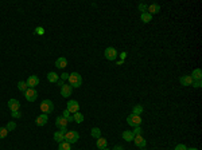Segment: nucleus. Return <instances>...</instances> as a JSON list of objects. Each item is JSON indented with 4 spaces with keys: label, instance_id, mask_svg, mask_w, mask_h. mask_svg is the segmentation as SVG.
<instances>
[{
    "label": "nucleus",
    "instance_id": "nucleus-18",
    "mask_svg": "<svg viewBox=\"0 0 202 150\" xmlns=\"http://www.w3.org/2000/svg\"><path fill=\"white\" fill-rule=\"evenodd\" d=\"M66 66H68V60L65 59V58H58V59L55 60V67L57 68H65Z\"/></svg>",
    "mask_w": 202,
    "mask_h": 150
},
{
    "label": "nucleus",
    "instance_id": "nucleus-30",
    "mask_svg": "<svg viewBox=\"0 0 202 150\" xmlns=\"http://www.w3.org/2000/svg\"><path fill=\"white\" fill-rule=\"evenodd\" d=\"M134 133V135H141V133H143V130H141V128L140 126H136V128H135V130L132 131Z\"/></svg>",
    "mask_w": 202,
    "mask_h": 150
},
{
    "label": "nucleus",
    "instance_id": "nucleus-11",
    "mask_svg": "<svg viewBox=\"0 0 202 150\" xmlns=\"http://www.w3.org/2000/svg\"><path fill=\"white\" fill-rule=\"evenodd\" d=\"M71 86L70 85H65V83H63L62 86H61V95H62V97H65V98H68V97H70L71 95Z\"/></svg>",
    "mask_w": 202,
    "mask_h": 150
},
{
    "label": "nucleus",
    "instance_id": "nucleus-26",
    "mask_svg": "<svg viewBox=\"0 0 202 150\" xmlns=\"http://www.w3.org/2000/svg\"><path fill=\"white\" fill-rule=\"evenodd\" d=\"M70 143H68L66 141H63V142H61L59 143V146H58V150H70Z\"/></svg>",
    "mask_w": 202,
    "mask_h": 150
},
{
    "label": "nucleus",
    "instance_id": "nucleus-2",
    "mask_svg": "<svg viewBox=\"0 0 202 150\" xmlns=\"http://www.w3.org/2000/svg\"><path fill=\"white\" fill-rule=\"evenodd\" d=\"M78 140H80V134L76 130H69L65 133V141L68 143H70V145L71 143H76Z\"/></svg>",
    "mask_w": 202,
    "mask_h": 150
},
{
    "label": "nucleus",
    "instance_id": "nucleus-36",
    "mask_svg": "<svg viewBox=\"0 0 202 150\" xmlns=\"http://www.w3.org/2000/svg\"><path fill=\"white\" fill-rule=\"evenodd\" d=\"M69 79V74L68 73H63L62 75H61V80H63V82H65V80H68Z\"/></svg>",
    "mask_w": 202,
    "mask_h": 150
},
{
    "label": "nucleus",
    "instance_id": "nucleus-1",
    "mask_svg": "<svg viewBox=\"0 0 202 150\" xmlns=\"http://www.w3.org/2000/svg\"><path fill=\"white\" fill-rule=\"evenodd\" d=\"M69 85L71 86V87H80L81 83H82V78H81V75L78 73H71L69 74Z\"/></svg>",
    "mask_w": 202,
    "mask_h": 150
},
{
    "label": "nucleus",
    "instance_id": "nucleus-37",
    "mask_svg": "<svg viewBox=\"0 0 202 150\" xmlns=\"http://www.w3.org/2000/svg\"><path fill=\"white\" fill-rule=\"evenodd\" d=\"M11 115H12L14 118H20V117H22L20 111H14V112H11Z\"/></svg>",
    "mask_w": 202,
    "mask_h": 150
},
{
    "label": "nucleus",
    "instance_id": "nucleus-20",
    "mask_svg": "<svg viewBox=\"0 0 202 150\" xmlns=\"http://www.w3.org/2000/svg\"><path fill=\"white\" fill-rule=\"evenodd\" d=\"M47 80H49V82H51V83H57L59 80L58 74H55L54 71H50V73L47 74Z\"/></svg>",
    "mask_w": 202,
    "mask_h": 150
},
{
    "label": "nucleus",
    "instance_id": "nucleus-23",
    "mask_svg": "<svg viewBox=\"0 0 202 150\" xmlns=\"http://www.w3.org/2000/svg\"><path fill=\"white\" fill-rule=\"evenodd\" d=\"M140 18H141V22L143 23H150L152 20V15H150L148 12H143L140 15Z\"/></svg>",
    "mask_w": 202,
    "mask_h": 150
},
{
    "label": "nucleus",
    "instance_id": "nucleus-32",
    "mask_svg": "<svg viewBox=\"0 0 202 150\" xmlns=\"http://www.w3.org/2000/svg\"><path fill=\"white\" fill-rule=\"evenodd\" d=\"M147 8H148V5H147V4H139V11H141V14L147 12Z\"/></svg>",
    "mask_w": 202,
    "mask_h": 150
},
{
    "label": "nucleus",
    "instance_id": "nucleus-5",
    "mask_svg": "<svg viewBox=\"0 0 202 150\" xmlns=\"http://www.w3.org/2000/svg\"><path fill=\"white\" fill-rule=\"evenodd\" d=\"M24 97H26V99H27L28 102H34V100H36V98H38V93H36L35 88L28 87L27 90H26V93H24Z\"/></svg>",
    "mask_w": 202,
    "mask_h": 150
},
{
    "label": "nucleus",
    "instance_id": "nucleus-19",
    "mask_svg": "<svg viewBox=\"0 0 202 150\" xmlns=\"http://www.w3.org/2000/svg\"><path fill=\"white\" fill-rule=\"evenodd\" d=\"M147 11H148V14H150V15H154V14H158V12L160 11V5H159V4H151V5H148Z\"/></svg>",
    "mask_w": 202,
    "mask_h": 150
},
{
    "label": "nucleus",
    "instance_id": "nucleus-33",
    "mask_svg": "<svg viewBox=\"0 0 202 150\" xmlns=\"http://www.w3.org/2000/svg\"><path fill=\"white\" fill-rule=\"evenodd\" d=\"M62 117H65L66 119H68V118H70L71 117V114H70V111L68 110V109H65V110H63V112H62Z\"/></svg>",
    "mask_w": 202,
    "mask_h": 150
},
{
    "label": "nucleus",
    "instance_id": "nucleus-31",
    "mask_svg": "<svg viewBox=\"0 0 202 150\" xmlns=\"http://www.w3.org/2000/svg\"><path fill=\"white\" fill-rule=\"evenodd\" d=\"M191 85H194V87L200 88L201 86H202V80H201V79H198V80H193V83H191Z\"/></svg>",
    "mask_w": 202,
    "mask_h": 150
},
{
    "label": "nucleus",
    "instance_id": "nucleus-14",
    "mask_svg": "<svg viewBox=\"0 0 202 150\" xmlns=\"http://www.w3.org/2000/svg\"><path fill=\"white\" fill-rule=\"evenodd\" d=\"M134 142H135V145L137 146V148H144L146 146V140H144L141 135H135V138H134Z\"/></svg>",
    "mask_w": 202,
    "mask_h": 150
},
{
    "label": "nucleus",
    "instance_id": "nucleus-6",
    "mask_svg": "<svg viewBox=\"0 0 202 150\" xmlns=\"http://www.w3.org/2000/svg\"><path fill=\"white\" fill-rule=\"evenodd\" d=\"M66 109H68L69 111H70V114H76V112H78L80 110V105L77 100H69L68 102V106H66Z\"/></svg>",
    "mask_w": 202,
    "mask_h": 150
},
{
    "label": "nucleus",
    "instance_id": "nucleus-28",
    "mask_svg": "<svg viewBox=\"0 0 202 150\" xmlns=\"http://www.w3.org/2000/svg\"><path fill=\"white\" fill-rule=\"evenodd\" d=\"M5 128H7L8 131H12V130H15V129H16V123L15 122H11V121H10V122L7 123V126H5Z\"/></svg>",
    "mask_w": 202,
    "mask_h": 150
},
{
    "label": "nucleus",
    "instance_id": "nucleus-3",
    "mask_svg": "<svg viewBox=\"0 0 202 150\" xmlns=\"http://www.w3.org/2000/svg\"><path fill=\"white\" fill-rule=\"evenodd\" d=\"M40 110H42L43 114H50V112L54 111V103L50 99H45L40 103Z\"/></svg>",
    "mask_w": 202,
    "mask_h": 150
},
{
    "label": "nucleus",
    "instance_id": "nucleus-29",
    "mask_svg": "<svg viewBox=\"0 0 202 150\" xmlns=\"http://www.w3.org/2000/svg\"><path fill=\"white\" fill-rule=\"evenodd\" d=\"M7 134H8L7 128H0V140H2V138H5Z\"/></svg>",
    "mask_w": 202,
    "mask_h": 150
},
{
    "label": "nucleus",
    "instance_id": "nucleus-12",
    "mask_svg": "<svg viewBox=\"0 0 202 150\" xmlns=\"http://www.w3.org/2000/svg\"><path fill=\"white\" fill-rule=\"evenodd\" d=\"M8 107H10L11 112L19 111V107H20L19 100H18V99H10V100H8Z\"/></svg>",
    "mask_w": 202,
    "mask_h": 150
},
{
    "label": "nucleus",
    "instance_id": "nucleus-13",
    "mask_svg": "<svg viewBox=\"0 0 202 150\" xmlns=\"http://www.w3.org/2000/svg\"><path fill=\"white\" fill-rule=\"evenodd\" d=\"M47 121H49L47 114H40V115H38V117L35 118V123H36L38 126L46 125V123H47Z\"/></svg>",
    "mask_w": 202,
    "mask_h": 150
},
{
    "label": "nucleus",
    "instance_id": "nucleus-25",
    "mask_svg": "<svg viewBox=\"0 0 202 150\" xmlns=\"http://www.w3.org/2000/svg\"><path fill=\"white\" fill-rule=\"evenodd\" d=\"M18 88L22 91V93H26V90L28 88V86H27V83H26V82L20 80V82H18Z\"/></svg>",
    "mask_w": 202,
    "mask_h": 150
},
{
    "label": "nucleus",
    "instance_id": "nucleus-40",
    "mask_svg": "<svg viewBox=\"0 0 202 150\" xmlns=\"http://www.w3.org/2000/svg\"><path fill=\"white\" fill-rule=\"evenodd\" d=\"M104 150H109V149H108V148H105V149H104Z\"/></svg>",
    "mask_w": 202,
    "mask_h": 150
},
{
    "label": "nucleus",
    "instance_id": "nucleus-24",
    "mask_svg": "<svg viewBox=\"0 0 202 150\" xmlns=\"http://www.w3.org/2000/svg\"><path fill=\"white\" fill-rule=\"evenodd\" d=\"M90 134H92V137L97 140V138L101 137V130L99 128H93V129H92V131H90Z\"/></svg>",
    "mask_w": 202,
    "mask_h": 150
},
{
    "label": "nucleus",
    "instance_id": "nucleus-17",
    "mask_svg": "<svg viewBox=\"0 0 202 150\" xmlns=\"http://www.w3.org/2000/svg\"><path fill=\"white\" fill-rule=\"evenodd\" d=\"M134 138H135V135H134V133H132L131 130L123 131V140L124 141H127V142H131V141H134Z\"/></svg>",
    "mask_w": 202,
    "mask_h": 150
},
{
    "label": "nucleus",
    "instance_id": "nucleus-8",
    "mask_svg": "<svg viewBox=\"0 0 202 150\" xmlns=\"http://www.w3.org/2000/svg\"><path fill=\"white\" fill-rule=\"evenodd\" d=\"M26 83H27V86L30 88H34L35 86L39 85V78L36 76V75H30V76L27 78V80H26Z\"/></svg>",
    "mask_w": 202,
    "mask_h": 150
},
{
    "label": "nucleus",
    "instance_id": "nucleus-34",
    "mask_svg": "<svg viewBox=\"0 0 202 150\" xmlns=\"http://www.w3.org/2000/svg\"><path fill=\"white\" fill-rule=\"evenodd\" d=\"M35 32L38 34V35H43V34H45V30H43V27H36Z\"/></svg>",
    "mask_w": 202,
    "mask_h": 150
},
{
    "label": "nucleus",
    "instance_id": "nucleus-10",
    "mask_svg": "<svg viewBox=\"0 0 202 150\" xmlns=\"http://www.w3.org/2000/svg\"><path fill=\"white\" fill-rule=\"evenodd\" d=\"M66 131H68L66 129H61V130L55 131V133H54V141H57L58 143L63 142V141H65V133Z\"/></svg>",
    "mask_w": 202,
    "mask_h": 150
},
{
    "label": "nucleus",
    "instance_id": "nucleus-38",
    "mask_svg": "<svg viewBox=\"0 0 202 150\" xmlns=\"http://www.w3.org/2000/svg\"><path fill=\"white\" fill-rule=\"evenodd\" d=\"M113 150H124V148H123V146H115V148H113Z\"/></svg>",
    "mask_w": 202,
    "mask_h": 150
},
{
    "label": "nucleus",
    "instance_id": "nucleus-39",
    "mask_svg": "<svg viewBox=\"0 0 202 150\" xmlns=\"http://www.w3.org/2000/svg\"><path fill=\"white\" fill-rule=\"evenodd\" d=\"M187 150H198V149H195V148H191V149H187Z\"/></svg>",
    "mask_w": 202,
    "mask_h": 150
},
{
    "label": "nucleus",
    "instance_id": "nucleus-15",
    "mask_svg": "<svg viewBox=\"0 0 202 150\" xmlns=\"http://www.w3.org/2000/svg\"><path fill=\"white\" fill-rule=\"evenodd\" d=\"M179 82H181L182 86H191L193 78L190 76V75H185V76H182L181 79H179Z\"/></svg>",
    "mask_w": 202,
    "mask_h": 150
},
{
    "label": "nucleus",
    "instance_id": "nucleus-27",
    "mask_svg": "<svg viewBox=\"0 0 202 150\" xmlns=\"http://www.w3.org/2000/svg\"><path fill=\"white\" fill-rule=\"evenodd\" d=\"M141 112H143V106L141 105H136L134 107V110H132V114H136V115H140Z\"/></svg>",
    "mask_w": 202,
    "mask_h": 150
},
{
    "label": "nucleus",
    "instance_id": "nucleus-16",
    "mask_svg": "<svg viewBox=\"0 0 202 150\" xmlns=\"http://www.w3.org/2000/svg\"><path fill=\"white\" fill-rule=\"evenodd\" d=\"M96 145H97V148L101 149V150H104L105 148H108V142H106V140H105V138H103V137L97 138Z\"/></svg>",
    "mask_w": 202,
    "mask_h": 150
},
{
    "label": "nucleus",
    "instance_id": "nucleus-4",
    "mask_svg": "<svg viewBox=\"0 0 202 150\" xmlns=\"http://www.w3.org/2000/svg\"><path fill=\"white\" fill-rule=\"evenodd\" d=\"M127 122H128V125H129V126H134V128H136V126H140V123H141V118H140V115L129 114V117L127 118Z\"/></svg>",
    "mask_w": 202,
    "mask_h": 150
},
{
    "label": "nucleus",
    "instance_id": "nucleus-7",
    "mask_svg": "<svg viewBox=\"0 0 202 150\" xmlns=\"http://www.w3.org/2000/svg\"><path fill=\"white\" fill-rule=\"evenodd\" d=\"M104 55H105V58L108 60H115L117 58V51L113 47H108L105 50V52H104Z\"/></svg>",
    "mask_w": 202,
    "mask_h": 150
},
{
    "label": "nucleus",
    "instance_id": "nucleus-9",
    "mask_svg": "<svg viewBox=\"0 0 202 150\" xmlns=\"http://www.w3.org/2000/svg\"><path fill=\"white\" fill-rule=\"evenodd\" d=\"M68 119H66L65 117H62V115H59V117L55 118V126L59 129H66V126H68Z\"/></svg>",
    "mask_w": 202,
    "mask_h": 150
},
{
    "label": "nucleus",
    "instance_id": "nucleus-35",
    "mask_svg": "<svg viewBox=\"0 0 202 150\" xmlns=\"http://www.w3.org/2000/svg\"><path fill=\"white\" fill-rule=\"evenodd\" d=\"M174 150H187V148L183 145V143H179V145L175 146V149H174Z\"/></svg>",
    "mask_w": 202,
    "mask_h": 150
},
{
    "label": "nucleus",
    "instance_id": "nucleus-22",
    "mask_svg": "<svg viewBox=\"0 0 202 150\" xmlns=\"http://www.w3.org/2000/svg\"><path fill=\"white\" fill-rule=\"evenodd\" d=\"M73 121L76 123H82L84 122V114H81V112H76V114H73Z\"/></svg>",
    "mask_w": 202,
    "mask_h": 150
},
{
    "label": "nucleus",
    "instance_id": "nucleus-21",
    "mask_svg": "<svg viewBox=\"0 0 202 150\" xmlns=\"http://www.w3.org/2000/svg\"><path fill=\"white\" fill-rule=\"evenodd\" d=\"M190 76L193 78V80L202 79V70H201V68H195V70L193 71V74L190 75Z\"/></svg>",
    "mask_w": 202,
    "mask_h": 150
}]
</instances>
